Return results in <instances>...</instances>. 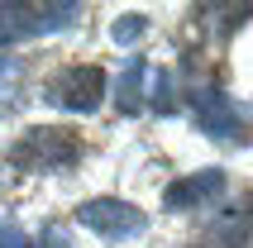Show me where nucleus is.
<instances>
[{
    "label": "nucleus",
    "instance_id": "39448f33",
    "mask_svg": "<svg viewBox=\"0 0 253 248\" xmlns=\"http://www.w3.org/2000/svg\"><path fill=\"white\" fill-rule=\"evenodd\" d=\"M220 191H225V172H196V177L168 186V206L172 210H186V206H201V201L220 196Z\"/></svg>",
    "mask_w": 253,
    "mask_h": 248
},
{
    "label": "nucleus",
    "instance_id": "0eeeda50",
    "mask_svg": "<svg viewBox=\"0 0 253 248\" xmlns=\"http://www.w3.org/2000/svg\"><path fill=\"white\" fill-rule=\"evenodd\" d=\"M139 100H143V72L139 67H129L125 77H120V110H139Z\"/></svg>",
    "mask_w": 253,
    "mask_h": 248
},
{
    "label": "nucleus",
    "instance_id": "20e7f679",
    "mask_svg": "<svg viewBox=\"0 0 253 248\" xmlns=\"http://www.w3.org/2000/svg\"><path fill=\"white\" fill-rule=\"evenodd\" d=\"M196 120H201V129H206V134H220V138H239V134H244L239 105H229L225 96H201Z\"/></svg>",
    "mask_w": 253,
    "mask_h": 248
},
{
    "label": "nucleus",
    "instance_id": "6e6552de",
    "mask_svg": "<svg viewBox=\"0 0 253 248\" xmlns=\"http://www.w3.org/2000/svg\"><path fill=\"white\" fill-rule=\"evenodd\" d=\"M134 34H143V19H134V14H125V19L115 24V39H120V43H129Z\"/></svg>",
    "mask_w": 253,
    "mask_h": 248
},
{
    "label": "nucleus",
    "instance_id": "423d86ee",
    "mask_svg": "<svg viewBox=\"0 0 253 248\" xmlns=\"http://www.w3.org/2000/svg\"><path fill=\"white\" fill-rule=\"evenodd\" d=\"M19 34H34V10H24V5H0V48L14 43Z\"/></svg>",
    "mask_w": 253,
    "mask_h": 248
},
{
    "label": "nucleus",
    "instance_id": "7ed1b4c3",
    "mask_svg": "<svg viewBox=\"0 0 253 248\" xmlns=\"http://www.w3.org/2000/svg\"><path fill=\"white\" fill-rule=\"evenodd\" d=\"M77 220L86 229H96L100 239H129L143 229V210L129 206V201H115V196H100V201H86L77 210Z\"/></svg>",
    "mask_w": 253,
    "mask_h": 248
},
{
    "label": "nucleus",
    "instance_id": "f03ea898",
    "mask_svg": "<svg viewBox=\"0 0 253 248\" xmlns=\"http://www.w3.org/2000/svg\"><path fill=\"white\" fill-rule=\"evenodd\" d=\"M77 153H82V138L67 134V129H29L19 138V148H14V163L34 167V172H48V167L77 163Z\"/></svg>",
    "mask_w": 253,
    "mask_h": 248
},
{
    "label": "nucleus",
    "instance_id": "f257e3e1",
    "mask_svg": "<svg viewBox=\"0 0 253 248\" xmlns=\"http://www.w3.org/2000/svg\"><path fill=\"white\" fill-rule=\"evenodd\" d=\"M100 96H105V67H96V62L62 67L53 82H48V100L62 105V110H96Z\"/></svg>",
    "mask_w": 253,
    "mask_h": 248
}]
</instances>
